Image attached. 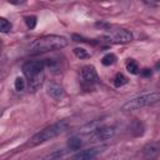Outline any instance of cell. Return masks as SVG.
<instances>
[{
  "label": "cell",
  "instance_id": "cell-1",
  "mask_svg": "<svg viewBox=\"0 0 160 160\" xmlns=\"http://www.w3.org/2000/svg\"><path fill=\"white\" fill-rule=\"evenodd\" d=\"M68 45V40L64 36L59 35H46L34 40L29 45V51L31 54H42L48 51L60 50Z\"/></svg>",
  "mask_w": 160,
  "mask_h": 160
},
{
  "label": "cell",
  "instance_id": "cell-2",
  "mask_svg": "<svg viewBox=\"0 0 160 160\" xmlns=\"http://www.w3.org/2000/svg\"><path fill=\"white\" fill-rule=\"evenodd\" d=\"M68 126V121L66 120H60L48 128H45L44 130L39 131L38 134H35L32 138H31V145H38V144H41V142H45L48 140H51L54 138H56L58 135H60L62 131H65Z\"/></svg>",
  "mask_w": 160,
  "mask_h": 160
},
{
  "label": "cell",
  "instance_id": "cell-3",
  "mask_svg": "<svg viewBox=\"0 0 160 160\" xmlns=\"http://www.w3.org/2000/svg\"><path fill=\"white\" fill-rule=\"evenodd\" d=\"M160 99V92L159 91H152V92H148V94H142L140 96H136L129 101H126L122 106L121 110L122 111H132V110H138L152 104H156Z\"/></svg>",
  "mask_w": 160,
  "mask_h": 160
},
{
  "label": "cell",
  "instance_id": "cell-4",
  "mask_svg": "<svg viewBox=\"0 0 160 160\" xmlns=\"http://www.w3.org/2000/svg\"><path fill=\"white\" fill-rule=\"evenodd\" d=\"M44 61H40V60H32V61H26L24 65H22V72L24 75L30 80L35 76H38L39 74L42 72L44 70Z\"/></svg>",
  "mask_w": 160,
  "mask_h": 160
},
{
  "label": "cell",
  "instance_id": "cell-5",
  "mask_svg": "<svg viewBox=\"0 0 160 160\" xmlns=\"http://www.w3.org/2000/svg\"><path fill=\"white\" fill-rule=\"evenodd\" d=\"M114 134H115L114 128H111V126H100V128L92 130V132L90 134V140L91 141H105V140L112 138Z\"/></svg>",
  "mask_w": 160,
  "mask_h": 160
},
{
  "label": "cell",
  "instance_id": "cell-6",
  "mask_svg": "<svg viewBox=\"0 0 160 160\" xmlns=\"http://www.w3.org/2000/svg\"><path fill=\"white\" fill-rule=\"evenodd\" d=\"M110 39L115 42H130L132 40V34L130 31H128L126 29H116V30H111L110 31Z\"/></svg>",
  "mask_w": 160,
  "mask_h": 160
},
{
  "label": "cell",
  "instance_id": "cell-7",
  "mask_svg": "<svg viewBox=\"0 0 160 160\" xmlns=\"http://www.w3.org/2000/svg\"><path fill=\"white\" fill-rule=\"evenodd\" d=\"M81 78L88 84H95L99 80V76L96 74V70L91 65H86L81 69Z\"/></svg>",
  "mask_w": 160,
  "mask_h": 160
},
{
  "label": "cell",
  "instance_id": "cell-8",
  "mask_svg": "<svg viewBox=\"0 0 160 160\" xmlns=\"http://www.w3.org/2000/svg\"><path fill=\"white\" fill-rule=\"evenodd\" d=\"M101 150L99 148H92V149H86V150H82V151H79L78 154L74 155V159L76 160H90V159H94Z\"/></svg>",
  "mask_w": 160,
  "mask_h": 160
},
{
  "label": "cell",
  "instance_id": "cell-9",
  "mask_svg": "<svg viewBox=\"0 0 160 160\" xmlns=\"http://www.w3.org/2000/svg\"><path fill=\"white\" fill-rule=\"evenodd\" d=\"M48 94L51 98H54V99L58 100V99H60V98L64 96V89L59 84H56V82H50L48 85Z\"/></svg>",
  "mask_w": 160,
  "mask_h": 160
},
{
  "label": "cell",
  "instance_id": "cell-10",
  "mask_svg": "<svg viewBox=\"0 0 160 160\" xmlns=\"http://www.w3.org/2000/svg\"><path fill=\"white\" fill-rule=\"evenodd\" d=\"M42 81H44V74L41 72V74H39L38 76H35V78H32V79L29 80V86H30V89H31L32 91H36V90L41 86Z\"/></svg>",
  "mask_w": 160,
  "mask_h": 160
},
{
  "label": "cell",
  "instance_id": "cell-11",
  "mask_svg": "<svg viewBox=\"0 0 160 160\" xmlns=\"http://www.w3.org/2000/svg\"><path fill=\"white\" fill-rule=\"evenodd\" d=\"M82 145V141L79 136H71L69 140H68V146L70 150H79Z\"/></svg>",
  "mask_w": 160,
  "mask_h": 160
},
{
  "label": "cell",
  "instance_id": "cell-12",
  "mask_svg": "<svg viewBox=\"0 0 160 160\" xmlns=\"http://www.w3.org/2000/svg\"><path fill=\"white\" fill-rule=\"evenodd\" d=\"M158 151H159V146L155 145V144H146V145L144 146V154H145V156H148V158L155 156V155L158 154Z\"/></svg>",
  "mask_w": 160,
  "mask_h": 160
},
{
  "label": "cell",
  "instance_id": "cell-13",
  "mask_svg": "<svg viewBox=\"0 0 160 160\" xmlns=\"http://www.w3.org/2000/svg\"><path fill=\"white\" fill-rule=\"evenodd\" d=\"M126 82H128V79H126L125 75H122L121 72H118V74L115 75V78H114V85H115L116 88H121V86H124Z\"/></svg>",
  "mask_w": 160,
  "mask_h": 160
},
{
  "label": "cell",
  "instance_id": "cell-14",
  "mask_svg": "<svg viewBox=\"0 0 160 160\" xmlns=\"http://www.w3.org/2000/svg\"><path fill=\"white\" fill-rule=\"evenodd\" d=\"M115 61H116V56H115L112 52H108V54L104 55L102 59H101V62H102V65H105V66H110V65H112Z\"/></svg>",
  "mask_w": 160,
  "mask_h": 160
},
{
  "label": "cell",
  "instance_id": "cell-15",
  "mask_svg": "<svg viewBox=\"0 0 160 160\" xmlns=\"http://www.w3.org/2000/svg\"><path fill=\"white\" fill-rule=\"evenodd\" d=\"M126 70H128L130 74H132V75L139 74V65H138V62L130 59V60L126 62Z\"/></svg>",
  "mask_w": 160,
  "mask_h": 160
},
{
  "label": "cell",
  "instance_id": "cell-16",
  "mask_svg": "<svg viewBox=\"0 0 160 160\" xmlns=\"http://www.w3.org/2000/svg\"><path fill=\"white\" fill-rule=\"evenodd\" d=\"M25 86H26V82H25V79L21 78V76H18L15 79V89L18 91H24L25 90Z\"/></svg>",
  "mask_w": 160,
  "mask_h": 160
},
{
  "label": "cell",
  "instance_id": "cell-17",
  "mask_svg": "<svg viewBox=\"0 0 160 160\" xmlns=\"http://www.w3.org/2000/svg\"><path fill=\"white\" fill-rule=\"evenodd\" d=\"M10 30H11V24L6 19L0 18V31L1 32H8Z\"/></svg>",
  "mask_w": 160,
  "mask_h": 160
},
{
  "label": "cell",
  "instance_id": "cell-18",
  "mask_svg": "<svg viewBox=\"0 0 160 160\" xmlns=\"http://www.w3.org/2000/svg\"><path fill=\"white\" fill-rule=\"evenodd\" d=\"M74 54H75L78 58H80V59H88V58H90L89 52H88L85 49H82V48H75V49H74Z\"/></svg>",
  "mask_w": 160,
  "mask_h": 160
},
{
  "label": "cell",
  "instance_id": "cell-19",
  "mask_svg": "<svg viewBox=\"0 0 160 160\" xmlns=\"http://www.w3.org/2000/svg\"><path fill=\"white\" fill-rule=\"evenodd\" d=\"M36 22H38V20H36V16H34V15L25 18V24L29 29H34L36 26Z\"/></svg>",
  "mask_w": 160,
  "mask_h": 160
},
{
  "label": "cell",
  "instance_id": "cell-20",
  "mask_svg": "<svg viewBox=\"0 0 160 160\" xmlns=\"http://www.w3.org/2000/svg\"><path fill=\"white\" fill-rule=\"evenodd\" d=\"M141 75H142V76H151V70L144 69V70L141 71Z\"/></svg>",
  "mask_w": 160,
  "mask_h": 160
},
{
  "label": "cell",
  "instance_id": "cell-21",
  "mask_svg": "<svg viewBox=\"0 0 160 160\" xmlns=\"http://www.w3.org/2000/svg\"><path fill=\"white\" fill-rule=\"evenodd\" d=\"M61 155H62V152L59 151V152H56V154H50V155H48L46 158H50V159H51V158H59V156H61Z\"/></svg>",
  "mask_w": 160,
  "mask_h": 160
},
{
  "label": "cell",
  "instance_id": "cell-22",
  "mask_svg": "<svg viewBox=\"0 0 160 160\" xmlns=\"http://www.w3.org/2000/svg\"><path fill=\"white\" fill-rule=\"evenodd\" d=\"M25 0H9V2L10 4H14V5H18V4H21V2H24Z\"/></svg>",
  "mask_w": 160,
  "mask_h": 160
},
{
  "label": "cell",
  "instance_id": "cell-23",
  "mask_svg": "<svg viewBox=\"0 0 160 160\" xmlns=\"http://www.w3.org/2000/svg\"><path fill=\"white\" fill-rule=\"evenodd\" d=\"M144 1H146V2H150V5H158L160 0H144Z\"/></svg>",
  "mask_w": 160,
  "mask_h": 160
},
{
  "label": "cell",
  "instance_id": "cell-24",
  "mask_svg": "<svg viewBox=\"0 0 160 160\" xmlns=\"http://www.w3.org/2000/svg\"><path fill=\"white\" fill-rule=\"evenodd\" d=\"M2 48V42H1V40H0V49Z\"/></svg>",
  "mask_w": 160,
  "mask_h": 160
}]
</instances>
